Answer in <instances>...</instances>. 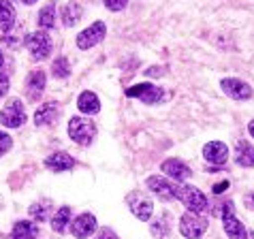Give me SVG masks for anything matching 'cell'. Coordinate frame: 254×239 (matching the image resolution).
I'll return each instance as SVG.
<instances>
[{"instance_id": "cell-1", "label": "cell", "mask_w": 254, "mask_h": 239, "mask_svg": "<svg viewBox=\"0 0 254 239\" xmlns=\"http://www.w3.org/2000/svg\"><path fill=\"white\" fill-rule=\"evenodd\" d=\"M68 137L73 139L75 143H79V145H90L94 141V137H96V124L92 122V120L81 118V116L70 118V122H68Z\"/></svg>"}, {"instance_id": "cell-2", "label": "cell", "mask_w": 254, "mask_h": 239, "mask_svg": "<svg viewBox=\"0 0 254 239\" xmlns=\"http://www.w3.org/2000/svg\"><path fill=\"white\" fill-rule=\"evenodd\" d=\"M178 199L188 207V212H194V214L207 212V207H209L205 194H203L199 188H194V186H182V184H178Z\"/></svg>"}, {"instance_id": "cell-3", "label": "cell", "mask_w": 254, "mask_h": 239, "mask_svg": "<svg viewBox=\"0 0 254 239\" xmlns=\"http://www.w3.org/2000/svg\"><path fill=\"white\" fill-rule=\"evenodd\" d=\"M126 203H128V207H130V212L135 214L137 220H143L147 222L152 218V212H154V203L152 199L147 196L145 192H141V190H132L126 194Z\"/></svg>"}, {"instance_id": "cell-4", "label": "cell", "mask_w": 254, "mask_h": 239, "mask_svg": "<svg viewBox=\"0 0 254 239\" xmlns=\"http://www.w3.org/2000/svg\"><path fill=\"white\" fill-rule=\"evenodd\" d=\"M207 227H209V222L194 212H186L180 218V233L188 239H199L207 231Z\"/></svg>"}, {"instance_id": "cell-5", "label": "cell", "mask_w": 254, "mask_h": 239, "mask_svg": "<svg viewBox=\"0 0 254 239\" xmlns=\"http://www.w3.org/2000/svg\"><path fill=\"white\" fill-rule=\"evenodd\" d=\"M0 122L6 128H19L24 122H26V109L19 98H13L0 109Z\"/></svg>"}, {"instance_id": "cell-6", "label": "cell", "mask_w": 254, "mask_h": 239, "mask_svg": "<svg viewBox=\"0 0 254 239\" xmlns=\"http://www.w3.org/2000/svg\"><path fill=\"white\" fill-rule=\"evenodd\" d=\"M26 45H28V52H30V56H32L34 62L45 60L47 56L52 54V39H49V34L43 32V30L32 32L30 37H28Z\"/></svg>"}, {"instance_id": "cell-7", "label": "cell", "mask_w": 254, "mask_h": 239, "mask_svg": "<svg viewBox=\"0 0 254 239\" xmlns=\"http://www.w3.org/2000/svg\"><path fill=\"white\" fill-rule=\"evenodd\" d=\"M126 96L130 98H139L141 103L145 105H158L162 98H165V92H162L160 86H154V83H137V86H132L126 90Z\"/></svg>"}, {"instance_id": "cell-8", "label": "cell", "mask_w": 254, "mask_h": 239, "mask_svg": "<svg viewBox=\"0 0 254 239\" xmlns=\"http://www.w3.org/2000/svg\"><path fill=\"white\" fill-rule=\"evenodd\" d=\"M222 224H224V231H227L229 239H248V233H246L244 224L235 218V207H233V203H224L222 205Z\"/></svg>"}, {"instance_id": "cell-9", "label": "cell", "mask_w": 254, "mask_h": 239, "mask_svg": "<svg viewBox=\"0 0 254 239\" xmlns=\"http://www.w3.org/2000/svg\"><path fill=\"white\" fill-rule=\"evenodd\" d=\"M107 34V26L103 22H94L92 26H88L81 34H77V47L79 49H92L94 45H98Z\"/></svg>"}, {"instance_id": "cell-10", "label": "cell", "mask_w": 254, "mask_h": 239, "mask_svg": "<svg viewBox=\"0 0 254 239\" xmlns=\"http://www.w3.org/2000/svg\"><path fill=\"white\" fill-rule=\"evenodd\" d=\"M178 184L180 181H175V184H171L169 179L165 178H158V175H152V178H147V188L160 196L162 201H173V199H178Z\"/></svg>"}, {"instance_id": "cell-11", "label": "cell", "mask_w": 254, "mask_h": 239, "mask_svg": "<svg viewBox=\"0 0 254 239\" xmlns=\"http://www.w3.org/2000/svg\"><path fill=\"white\" fill-rule=\"evenodd\" d=\"M220 86H222V92L227 94L229 98H233V101H248V98L252 96V88L246 81L237 79V77L222 79Z\"/></svg>"}, {"instance_id": "cell-12", "label": "cell", "mask_w": 254, "mask_h": 239, "mask_svg": "<svg viewBox=\"0 0 254 239\" xmlns=\"http://www.w3.org/2000/svg\"><path fill=\"white\" fill-rule=\"evenodd\" d=\"M96 231V218L92 214H79L70 222V233L77 239H86Z\"/></svg>"}, {"instance_id": "cell-13", "label": "cell", "mask_w": 254, "mask_h": 239, "mask_svg": "<svg viewBox=\"0 0 254 239\" xmlns=\"http://www.w3.org/2000/svg\"><path fill=\"white\" fill-rule=\"evenodd\" d=\"M45 81H47V77L43 71H32L30 75H28V79H26V98L30 103H37L41 94H43V90H45Z\"/></svg>"}, {"instance_id": "cell-14", "label": "cell", "mask_w": 254, "mask_h": 239, "mask_svg": "<svg viewBox=\"0 0 254 239\" xmlns=\"http://www.w3.org/2000/svg\"><path fill=\"white\" fill-rule=\"evenodd\" d=\"M160 171L165 173V175H169V178H173L175 181H184V179H188L190 175H192L190 167L184 165V163H182V160H178V158L165 160V163L160 165Z\"/></svg>"}, {"instance_id": "cell-15", "label": "cell", "mask_w": 254, "mask_h": 239, "mask_svg": "<svg viewBox=\"0 0 254 239\" xmlns=\"http://www.w3.org/2000/svg\"><path fill=\"white\" fill-rule=\"evenodd\" d=\"M203 158L211 165H224L229 160V147L222 141H209L203 147Z\"/></svg>"}, {"instance_id": "cell-16", "label": "cell", "mask_w": 254, "mask_h": 239, "mask_svg": "<svg viewBox=\"0 0 254 239\" xmlns=\"http://www.w3.org/2000/svg\"><path fill=\"white\" fill-rule=\"evenodd\" d=\"M45 167L47 169H52V171H70V169L75 167V158L73 156H68L66 152H54V154H49V156L45 158Z\"/></svg>"}, {"instance_id": "cell-17", "label": "cell", "mask_w": 254, "mask_h": 239, "mask_svg": "<svg viewBox=\"0 0 254 239\" xmlns=\"http://www.w3.org/2000/svg\"><path fill=\"white\" fill-rule=\"evenodd\" d=\"M77 109H79L81 114L96 116L98 111H101V101H98V96L92 90H86V92H81L79 98H77Z\"/></svg>"}, {"instance_id": "cell-18", "label": "cell", "mask_w": 254, "mask_h": 239, "mask_svg": "<svg viewBox=\"0 0 254 239\" xmlns=\"http://www.w3.org/2000/svg\"><path fill=\"white\" fill-rule=\"evenodd\" d=\"M60 116V109L58 105H56L54 101H49L45 105H41V109H37V114H34V122H37V126H47L56 122Z\"/></svg>"}, {"instance_id": "cell-19", "label": "cell", "mask_w": 254, "mask_h": 239, "mask_svg": "<svg viewBox=\"0 0 254 239\" xmlns=\"http://www.w3.org/2000/svg\"><path fill=\"white\" fill-rule=\"evenodd\" d=\"M37 237H39V227L34 222H28V220L15 222L13 233H11V239H37Z\"/></svg>"}, {"instance_id": "cell-20", "label": "cell", "mask_w": 254, "mask_h": 239, "mask_svg": "<svg viewBox=\"0 0 254 239\" xmlns=\"http://www.w3.org/2000/svg\"><path fill=\"white\" fill-rule=\"evenodd\" d=\"M15 24V9L9 0H0V30L9 32Z\"/></svg>"}, {"instance_id": "cell-21", "label": "cell", "mask_w": 254, "mask_h": 239, "mask_svg": "<svg viewBox=\"0 0 254 239\" xmlns=\"http://www.w3.org/2000/svg\"><path fill=\"white\" fill-rule=\"evenodd\" d=\"M235 160L239 167H254V147L248 141H239L235 150Z\"/></svg>"}, {"instance_id": "cell-22", "label": "cell", "mask_w": 254, "mask_h": 239, "mask_svg": "<svg viewBox=\"0 0 254 239\" xmlns=\"http://www.w3.org/2000/svg\"><path fill=\"white\" fill-rule=\"evenodd\" d=\"M70 216H73V212H70L68 205L60 207L58 212H56L54 220H52V229L56 231V233H64L66 227H68V222H70Z\"/></svg>"}, {"instance_id": "cell-23", "label": "cell", "mask_w": 254, "mask_h": 239, "mask_svg": "<svg viewBox=\"0 0 254 239\" xmlns=\"http://www.w3.org/2000/svg\"><path fill=\"white\" fill-rule=\"evenodd\" d=\"M60 15H62V22H64V26L70 28V26H75L81 19V6L75 4V2H70V4H66L64 9L60 11Z\"/></svg>"}, {"instance_id": "cell-24", "label": "cell", "mask_w": 254, "mask_h": 239, "mask_svg": "<svg viewBox=\"0 0 254 239\" xmlns=\"http://www.w3.org/2000/svg\"><path fill=\"white\" fill-rule=\"evenodd\" d=\"M39 26L47 28V30H52V28L56 26V4L54 2L45 4L43 9L39 11Z\"/></svg>"}, {"instance_id": "cell-25", "label": "cell", "mask_w": 254, "mask_h": 239, "mask_svg": "<svg viewBox=\"0 0 254 239\" xmlns=\"http://www.w3.org/2000/svg\"><path fill=\"white\" fill-rule=\"evenodd\" d=\"M52 73H54L56 79H66V77L70 75V64H68V60L64 58V56H60V58L54 60Z\"/></svg>"}, {"instance_id": "cell-26", "label": "cell", "mask_w": 254, "mask_h": 239, "mask_svg": "<svg viewBox=\"0 0 254 239\" xmlns=\"http://www.w3.org/2000/svg\"><path fill=\"white\" fill-rule=\"evenodd\" d=\"M169 216L167 214H162V218H158L156 222H152V233L156 235V237H165L169 233Z\"/></svg>"}, {"instance_id": "cell-27", "label": "cell", "mask_w": 254, "mask_h": 239, "mask_svg": "<svg viewBox=\"0 0 254 239\" xmlns=\"http://www.w3.org/2000/svg\"><path fill=\"white\" fill-rule=\"evenodd\" d=\"M47 205H41V203H37V205L30 207V216L34 218V220H45L47 218Z\"/></svg>"}, {"instance_id": "cell-28", "label": "cell", "mask_w": 254, "mask_h": 239, "mask_svg": "<svg viewBox=\"0 0 254 239\" xmlns=\"http://www.w3.org/2000/svg\"><path fill=\"white\" fill-rule=\"evenodd\" d=\"M11 145H13V141H11V137L6 135V132H2L0 130V156H2V154H6L11 150Z\"/></svg>"}, {"instance_id": "cell-29", "label": "cell", "mask_w": 254, "mask_h": 239, "mask_svg": "<svg viewBox=\"0 0 254 239\" xmlns=\"http://www.w3.org/2000/svg\"><path fill=\"white\" fill-rule=\"evenodd\" d=\"M126 2H128V0H105V6H107L109 11H122Z\"/></svg>"}, {"instance_id": "cell-30", "label": "cell", "mask_w": 254, "mask_h": 239, "mask_svg": "<svg viewBox=\"0 0 254 239\" xmlns=\"http://www.w3.org/2000/svg\"><path fill=\"white\" fill-rule=\"evenodd\" d=\"M6 92H9V77L4 73H0V98H2Z\"/></svg>"}, {"instance_id": "cell-31", "label": "cell", "mask_w": 254, "mask_h": 239, "mask_svg": "<svg viewBox=\"0 0 254 239\" xmlns=\"http://www.w3.org/2000/svg\"><path fill=\"white\" fill-rule=\"evenodd\" d=\"M98 239H120V237H118L111 229H103V231H101V235H98Z\"/></svg>"}, {"instance_id": "cell-32", "label": "cell", "mask_w": 254, "mask_h": 239, "mask_svg": "<svg viewBox=\"0 0 254 239\" xmlns=\"http://www.w3.org/2000/svg\"><path fill=\"white\" fill-rule=\"evenodd\" d=\"M227 188H229V181H222V184H218V186L214 188V192H216V194H220V192L227 190Z\"/></svg>"}, {"instance_id": "cell-33", "label": "cell", "mask_w": 254, "mask_h": 239, "mask_svg": "<svg viewBox=\"0 0 254 239\" xmlns=\"http://www.w3.org/2000/svg\"><path fill=\"white\" fill-rule=\"evenodd\" d=\"M248 130H250V135H252V137H254V120H252V122H250V124H248Z\"/></svg>"}, {"instance_id": "cell-34", "label": "cell", "mask_w": 254, "mask_h": 239, "mask_svg": "<svg viewBox=\"0 0 254 239\" xmlns=\"http://www.w3.org/2000/svg\"><path fill=\"white\" fill-rule=\"evenodd\" d=\"M2 64H4V56H2V52H0V68H2Z\"/></svg>"}, {"instance_id": "cell-35", "label": "cell", "mask_w": 254, "mask_h": 239, "mask_svg": "<svg viewBox=\"0 0 254 239\" xmlns=\"http://www.w3.org/2000/svg\"><path fill=\"white\" fill-rule=\"evenodd\" d=\"M22 2H26V4H34L37 0H22Z\"/></svg>"}, {"instance_id": "cell-36", "label": "cell", "mask_w": 254, "mask_h": 239, "mask_svg": "<svg viewBox=\"0 0 254 239\" xmlns=\"http://www.w3.org/2000/svg\"><path fill=\"white\" fill-rule=\"evenodd\" d=\"M250 203H252V209H254V194L250 196Z\"/></svg>"}]
</instances>
